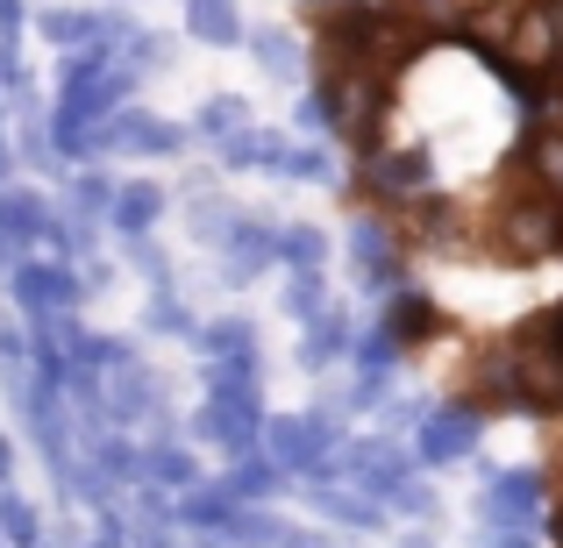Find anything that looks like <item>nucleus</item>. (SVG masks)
Instances as JSON below:
<instances>
[{
    "instance_id": "obj_23",
    "label": "nucleus",
    "mask_w": 563,
    "mask_h": 548,
    "mask_svg": "<svg viewBox=\"0 0 563 548\" xmlns=\"http://www.w3.org/2000/svg\"><path fill=\"white\" fill-rule=\"evenodd\" d=\"M272 179H307V186H335V157L314 150V143H278L272 150Z\"/></svg>"
},
{
    "instance_id": "obj_28",
    "label": "nucleus",
    "mask_w": 563,
    "mask_h": 548,
    "mask_svg": "<svg viewBox=\"0 0 563 548\" xmlns=\"http://www.w3.org/2000/svg\"><path fill=\"white\" fill-rule=\"evenodd\" d=\"M235 128H250V108H243V93H207V100H200V114H192V136H207V143H229Z\"/></svg>"
},
{
    "instance_id": "obj_44",
    "label": "nucleus",
    "mask_w": 563,
    "mask_h": 548,
    "mask_svg": "<svg viewBox=\"0 0 563 548\" xmlns=\"http://www.w3.org/2000/svg\"><path fill=\"white\" fill-rule=\"evenodd\" d=\"M464 8H471V14H478V8H493V0H464Z\"/></svg>"
},
{
    "instance_id": "obj_36",
    "label": "nucleus",
    "mask_w": 563,
    "mask_h": 548,
    "mask_svg": "<svg viewBox=\"0 0 563 548\" xmlns=\"http://www.w3.org/2000/svg\"><path fill=\"white\" fill-rule=\"evenodd\" d=\"M478 548H536V527H485L478 521Z\"/></svg>"
},
{
    "instance_id": "obj_10",
    "label": "nucleus",
    "mask_w": 563,
    "mask_h": 548,
    "mask_svg": "<svg viewBox=\"0 0 563 548\" xmlns=\"http://www.w3.org/2000/svg\"><path fill=\"white\" fill-rule=\"evenodd\" d=\"M36 29L57 43V51H86V43H114V51H122L143 22H129V14H100V8H43Z\"/></svg>"
},
{
    "instance_id": "obj_3",
    "label": "nucleus",
    "mask_w": 563,
    "mask_h": 548,
    "mask_svg": "<svg viewBox=\"0 0 563 548\" xmlns=\"http://www.w3.org/2000/svg\"><path fill=\"white\" fill-rule=\"evenodd\" d=\"M499 249L514 264H542L563 249V192H528L499 206Z\"/></svg>"
},
{
    "instance_id": "obj_42",
    "label": "nucleus",
    "mask_w": 563,
    "mask_h": 548,
    "mask_svg": "<svg viewBox=\"0 0 563 548\" xmlns=\"http://www.w3.org/2000/svg\"><path fill=\"white\" fill-rule=\"evenodd\" d=\"M399 548H435V541H428V535H407V541H399Z\"/></svg>"
},
{
    "instance_id": "obj_1",
    "label": "nucleus",
    "mask_w": 563,
    "mask_h": 548,
    "mask_svg": "<svg viewBox=\"0 0 563 548\" xmlns=\"http://www.w3.org/2000/svg\"><path fill=\"white\" fill-rule=\"evenodd\" d=\"M321 108H329V128L343 143H357L364 157L378 150V122H385V79L378 71H364V65H329L321 71Z\"/></svg>"
},
{
    "instance_id": "obj_35",
    "label": "nucleus",
    "mask_w": 563,
    "mask_h": 548,
    "mask_svg": "<svg viewBox=\"0 0 563 548\" xmlns=\"http://www.w3.org/2000/svg\"><path fill=\"white\" fill-rule=\"evenodd\" d=\"M435 506H442V499H435V484H428V478H413L407 492L393 499V513H407V521H428V513H435Z\"/></svg>"
},
{
    "instance_id": "obj_9",
    "label": "nucleus",
    "mask_w": 563,
    "mask_h": 548,
    "mask_svg": "<svg viewBox=\"0 0 563 548\" xmlns=\"http://www.w3.org/2000/svg\"><path fill=\"white\" fill-rule=\"evenodd\" d=\"M300 484H307V506H314L329 527H343V535H372V527H385V506L364 492V484L329 478V470H314V478H300Z\"/></svg>"
},
{
    "instance_id": "obj_25",
    "label": "nucleus",
    "mask_w": 563,
    "mask_h": 548,
    "mask_svg": "<svg viewBox=\"0 0 563 548\" xmlns=\"http://www.w3.org/2000/svg\"><path fill=\"white\" fill-rule=\"evenodd\" d=\"M278 306H286V321H300V328H307V321H321V314H329V271H292L286 278V292H278Z\"/></svg>"
},
{
    "instance_id": "obj_12",
    "label": "nucleus",
    "mask_w": 563,
    "mask_h": 548,
    "mask_svg": "<svg viewBox=\"0 0 563 548\" xmlns=\"http://www.w3.org/2000/svg\"><path fill=\"white\" fill-rule=\"evenodd\" d=\"M350 278H357L364 292H393L399 286V243L378 228L372 214L350 221Z\"/></svg>"
},
{
    "instance_id": "obj_33",
    "label": "nucleus",
    "mask_w": 563,
    "mask_h": 548,
    "mask_svg": "<svg viewBox=\"0 0 563 548\" xmlns=\"http://www.w3.org/2000/svg\"><path fill=\"white\" fill-rule=\"evenodd\" d=\"M122 249H129V264H136L151 286H172V264H165V249H157L151 235H122Z\"/></svg>"
},
{
    "instance_id": "obj_22",
    "label": "nucleus",
    "mask_w": 563,
    "mask_h": 548,
    "mask_svg": "<svg viewBox=\"0 0 563 548\" xmlns=\"http://www.w3.org/2000/svg\"><path fill=\"white\" fill-rule=\"evenodd\" d=\"M286 143V128H235L229 143H214L221 171H272V150Z\"/></svg>"
},
{
    "instance_id": "obj_41",
    "label": "nucleus",
    "mask_w": 563,
    "mask_h": 548,
    "mask_svg": "<svg viewBox=\"0 0 563 548\" xmlns=\"http://www.w3.org/2000/svg\"><path fill=\"white\" fill-rule=\"evenodd\" d=\"M0 108H8V100H0ZM0 179H8V128H0Z\"/></svg>"
},
{
    "instance_id": "obj_24",
    "label": "nucleus",
    "mask_w": 563,
    "mask_h": 548,
    "mask_svg": "<svg viewBox=\"0 0 563 548\" xmlns=\"http://www.w3.org/2000/svg\"><path fill=\"white\" fill-rule=\"evenodd\" d=\"M399 357H407V343H399L385 321H357V349H350V364H357V370H378V378H393Z\"/></svg>"
},
{
    "instance_id": "obj_16",
    "label": "nucleus",
    "mask_w": 563,
    "mask_h": 548,
    "mask_svg": "<svg viewBox=\"0 0 563 548\" xmlns=\"http://www.w3.org/2000/svg\"><path fill=\"white\" fill-rule=\"evenodd\" d=\"M350 349H357V321H343L329 306L321 321H307V343H300V370L307 378H321V370H335V364H350Z\"/></svg>"
},
{
    "instance_id": "obj_6",
    "label": "nucleus",
    "mask_w": 563,
    "mask_h": 548,
    "mask_svg": "<svg viewBox=\"0 0 563 548\" xmlns=\"http://www.w3.org/2000/svg\"><path fill=\"white\" fill-rule=\"evenodd\" d=\"M478 435H485V406H435L421 421V435H413V449H421V463L428 470H442V463H464L471 449H478Z\"/></svg>"
},
{
    "instance_id": "obj_5",
    "label": "nucleus",
    "mask_w": 563,
    "mask_h": 548,
    "mask_svg": "<svg viewBox=\"0 0 563 548\" xmlns=\"http://www.w3.org/2000/svg\"><path fill=\"white\" fill-rule=\"evenodd\" d=\"M272 264H286V257H278V228L257 221V214H235V228L221 235V286L243 292V286H257Z\"/></svg>"
},
{
    "instance_id": "obj_31",
    "label": "nucleus",
    "mask_w": 563,
    "mask_h": 548,
    "mask_svg": "<svg viewBox=\"0 0 563 548\" xmlns=\"http://www.w3.org/2000/svg\"><path fill=\"white\" fill-rule=\"evenodd\" d=\"M521 157H528V171L542 179V192H563V128H536Z\"/></svg>"
},
{
    "instance_id": "obj_13",
    "label": "nucleus",
    "mask_w": 563,
    "mask_h": 548,
    "mask_svg": "<svg viewBox=\"0 0 563 548\" xmlns=\"http://www.w3.org/2000/svg\"><path fill=\"white\" fill-rule=\"evenodd\" d=\"M364 179H372V192H378V200H413V192H428V179H435V157H428V143H399V150H372Z\"/></svg>"
},
{
    "instance_id": "obj_15",
    "label": "nucleus",
    "mask_w": 563,
    "mask_h": 548,
    "mask_svg": "<svg viewBox=\"0 0 563 548\" xmlns=\"http://www.w3.org/2000/svg\"><path fill=\"white\" fill-rule=\"evenodd\" d=\"M0 206H8V228H14V249H22V257L57 235V206L43 200L36 186H0Z\"/></svg>"
},
{
    "instance_id": "obj_29",
    "label": "nucleus",
    "mask_w": 563,
    "mask_h": 548,
    "mask_svg": "<svg viewBox=\"0 0 563 548\" xmlns=\"http://www.w3.org/2000/svg\"><path fill=\"white\" fill-rule=\"evenodd\" d=\"M235 228V206L229 200H221V192H192V200H186V235H192V243H214L221 249V235H229Z\"/></svg>"
},
{
    "instance_id": "obj_17",
    "label": "nucleus",
    "mask_w": 563,
    "mask_h": 548,
    "mask_svg": "<svg viewBox=\"0 0 563 548\" xmlns=\"http://www.w3.org/2000/svg\"><path fill=\"white\" fill-rule=\"evenodd\" d=\"M172 192L157 179H122V192H114V235H151L157 221H165Z\"/></svg>"
},
{
    "instance_id": "obj_18",
    "label": "nucleus",
    "mask_w": 563,
    "mask_h": 548,
    "mask_svg": "<svg viewBox=\"0 0 563 548\" xmlns=\"http://www.w3.org/2000/svg\"><path fill=\"white\" fill-rule=\"evenodd\" d=\"M186 36L207 43V51H235V43H250V29L235 14V0H186Z\"/></svg>"
},
{
    "instance_id": "obj_8",
    "label": "nucleus",
    "mask_w": 563,
    "mask_h": 548,
    "mask_svg": "<svg viewBox=\"0 0 563 548\" xmlns=\"http://www.w3.org/2000/svg\"><path fill=\"white\" fill-rule=\"evenodd\" d=\"M100 399H108L114 427H136V421H151V413L165 406V384H157V370L143 357H122V364L100 370Z\"/></svg>"
},
{
    "instance_id": "obj_4",
    "label": "nucleus",
    "mask_w": 563,
    "mask_h": 548,
    "mask_svg": "<svg viewBox=\"0 0 563 548\" xmlns=\"http://www.w3.org/2000/svg\"><path fill=\"white\" fill-rule=\"evenodd\" d=\"M86 292H93V286H86V271H71V257H65V264H36V257H22V264L8 271V300L22 306L29 321H36V314H71Z\"/></svg>"
},
{
    "instance_id": "obj_40",
    "label": "nucleus",
    "mask_w": 563,
    "mask_h": 548,
    "mask_svg": "<svg viewBox=\"0 0 563 548\" xmlns=\"http://www.w3.org/2000/svg\"><path fill=\"white\" fill-rule=\"evenodd\" d=\"M8 478H14V441L0 435V484H8Z\"/></svg>"
},
{
    "instance_id": "obj_26",
    "label": "nucleus",
    "mask_w": 563,
    "mask_h": 548,
    "mask_svg": "<svg viewBox=\"0 0 563 548\" xmlns=\"http://www.w3.org/2000/svg\"><path fill=\"white\" fill-rule=\"evenodd\" d=\"M192 349H200V357H257V321H243V314L207 321V328L192 335Z\"/></svg>"
},
{
    "instance_id": "obj_38",
    "label": "nucleus",
    "mask_w": 563,
    "mask_h": 548,
    "mask_svg": "<svg viewBox=\"0 0 563 548\" xmlns=\"http://www.w3.org/2000/svg\"><path fill=\"white\" fill-rule=\"evenodd\" d=\"M22 264V249H14V228H8V206H0V271H14Z\"/></svg>"
},
{
    "instance_id": "obj_7",
    "label": "nucleus",
    "mask_w": 563,
    "mask_h": 548,
    "mask_svg": "<svg viewBox=\"0 0 563 548\" xmlns=\"http://www.w3.org/2000/svg\"><path fill=\"white\" fill-rule=\"evenodd\" d=\"M478 521L485 527H536L542 521V470H485Z\"/></svg>"
},
{
    "instance_id": "obj_21",
    "label": "nucleus",
    "mask_w": 563,
    "mask_h": 548,
    "mask_svg": "<svg viewBox=\"0 0 563 548\" xmlns=\"http://www.w3.org/2000/svg\"><path fill=\"white\" fill-rule=\"evenodd\" d=\"M250 51H257L264 79H278V86H292V79L307 71V51H300V36H292L286 22H264V29H250Z\"/></svg>"
},
{
    "instance_id": "obj_2",
    "label": "nucleus",
    "mask_w": 563,
    "mask_h": 548,
    "mask_svg": "<svg viewBox=\"0 0 563 548\" xmlns=\"http://www.w3.org/2000/svg\"><path fill=\"white\" fill-rule=\"evenodd\" d=\"M335 413L329 406H307V413H272V421H264V456H272V463H286L292 478H314L321 463H329L335 456Z\"/></svg>"
},
{
    "instance_id": "obj_37",
    "label": "nucleus",
    "mask_w": 563,
    "mask_h": 548,
    "mask_svg": "<svg viewBox=\"0 0 563 548\" xmlns=\"http://www.w3.org/2000/svg\"><path fill=\"white\" fill-rule=\"evenodd\" d=\"M286 548H343V541H335L329 527H292V541H286Z\"/></svg>"
},
{
    "instance_id": "obj_32",
    "label": "nucleus",
    "mask_w": 563,
    "mask_h": 548,
    "mask_svg": "<svg viewBox=\"0 0 563 548\" xmlns=\"http://www.w3.org/2000/svg\"><path fill=\"white\" fill-rule=\"evenodd\" d=\"M22 165H29V171H43V179H57V171L71 165V157L57 150L51 122H22Z\"/></svg>"
},
{
    "instance_id": "obj_30",
    "label": "nucleus",
    "mask_w": 563,
    "mask_h": 548,
    "mask_svg": "<svg viewBox=\"0 0 563 548\" xmlns=\"http://www.w3.org/2000/svg\"><path fill=\"white\" fill-rule=\"evenodd\" d=\"M278 257H286L292 271H329V235H321L314 221H286V228H278Z\"/></svg>"
},
{
    "instance_id": "obj_27",
    "label": "nucleus",
    "mask_w": 563,
    "mask_h": 548,
    "mask_svg": "<svg viewBox=\"0 0 563 548\" xmlns=\"http://www.w3.org/2000/svg\"><path fill=\"white\" fill-rule=\"evenodd\" d=\"M143 328H151V335H172V343H192V335H200V321H192V306H186L172 286H151V306H143Z\"/></svg>"
},
{
    "instance_id": "obj_20",
    "label": "nucleus",
    "mask_w": 563,
    "mask_h": 548,
    "mask_svg": "<svg viewBox=\"0 0 563 548\" xmlns=\"http://www.w3.org/2000/svg\"><path fill=\"white\" fill-rule=\"evenodd\" d=\"M143 484H157V492H192L200 484V463H192V449L179 435H157L143 449Z\"/></svg>"
},
{
    "instance_id": "obj_11",
    "label": "nucleus",
    "mask_w": 563,
    "mask_h": 548,
    "mask_svg": "<svg viewBox=\"0 0 563 548\" xmlns=\"http://www.w3.org/2000/svg\"><path fill=\"white\" fill-rule=\"evenodd\" d=\"M108 143H114V150H136V157H186L192 128L165 122V114H151V108H122L108 122Z\"/></svg>"
},
{
    "instance_id": "obj_43",
    "label": "nucleus",
    "mask_w": 563,
    "mask_h": 548,
    "mask_svg": "<svg viewBox=\"0 0 563 548\" xmlns=\"http://www.w3.org/2000/svg\"><path fill=\"white\" fill-rule=\"evenodd\" d=\"M307 8H350V0H307Z\"/></svg>"
},
{
    "instance_id": "obj_14",
    "label": "nucleus",
    "mask_w": 563,
    "mask_h": 548,
    "mask_svg": "<svg viewBox=\"0 0 563 548\" xmlns=\"http://www.w3.org/2000/svg\"><path fill=\"white\" fill-rule=\"evenodd\" d=\"M286 478L292 470L286 463H272L264 449H250V456H229V478H214L229 499H250V506H272L278 492H286Z\"/></svg>"
},
{
    "instance_id": "obj_39",
    "label": "nucleus",
    "mask_w": 563,
    "mask_h": 548,
    "mask_svg": "<svg viewBox=\"0 0 563 548\" xmlns=\"http://www.w3.org/2000/svg\"><path fill=\"white\" fill-rule=\"evenodd\" d=\"M542 8H550V29H556V65L550 71H563V0H542Z\"/></svg>"
},
{
    "instance_id": "obj_19",
    "label": "nucleus",
    "mask_w": 563,
    "mask_h": 548,
    "mask_svg": "<svg viewBox=\"0 0 563 548\" xmlns=\"http://www.w3.org/2000/svg\"><path fill=\"white\" fill-rule=\"evenodd\" d=\"M385 328L413 349V343H428V335H442V314H435V300H428V292L393 286V292H385Z\"/></svg>"
},
{
    "instance_id": "obj_34",
    "label": "nucleus",
    "mask_w": 563,
    "mask_h": 548,
    "mask_svg": "<svg viewBox=\"0 0 563 548\" xmlns=\"http://www.w3.org/2000/svg\"><path fill=\"white\" fill-rule=\"evenodd\" d=\"M428 413H435V406H428V399H399V392H385V427H393V435H421V421H428Z\"/></svg>"
}]
</instances>
